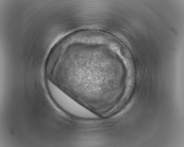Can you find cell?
<instances>
[{"label": "cell", "mask_w": 184, "mask_h": 147, "mask_svg": "<svg viewBox=\"0 0 184 147\" xmlns=\"http://www.w3.org/2000/svg\"><path fill=\"white\" fill-rule=\"evenodd\" d=\"M46 83L49 94L54 102L66 113L81 118H98V115L81 105L50 80H47Z\"/></svg>", "instance_id": "1"}]
</instances>
